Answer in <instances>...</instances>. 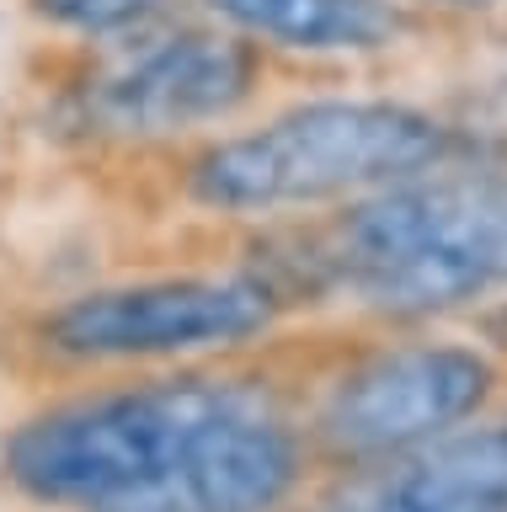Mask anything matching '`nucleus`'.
<instances>
[{
    "mask_svg": "<svg viewBox=\"0 0 507 512\" xmlns=\"http://www.w3.org/2000/svg\"><path fill=\"white\" fill-rule=\"evenodd\" d=\"M310 267L395 320L507 294V171L433 166L363 192L310 240Z\"/></svg>",
    "mask_w": 507,
    "mask_h": 512,
    "instance_id": "obj_1",
    "label": "nucleus"
},
{
    "mask_svg": "<svg viewBox=\"0 0 507 512\" xmlns=\"http://www.w3.org/2000/svg\"><path fill=\"white\" fill-rule=\"evenodd\" d=\"M267 400L262 379L182 374L134 379L38 411L0 443V470L27 502L59 512H113L150 491L225 416Z\"/></svg>",
    "mask_w": 507,
    "mask_h": 512,
    "instance_id": "obj_2",
    "label": "nucleus"
},
{
    "mask_svg": "<svg viewBox=\"0 0 507 512\" xmlns=\"http://www.w3.org/2000/svg\"><path fill=\"white\" fill-rule=\"evenodd\" d=\"M443 160L449 128L433 112L385 96H321L198 150L187 192L219 214H289L353 203Z\"/></svg>",
    "mask_w": 507,
    "mask_h": 512,
    "instance_id": "obj_3",
    "label": "nucleus"
},
{
    "mask_svg": "<svg viewBox=\"0 0 507 512\" xmlns=\"http://www.w3.org/2000/svg\"><path fill=\"white\" fill-rule=\"evenodd\" d=\"M283 310V283L262 267L166 272L86 288L43 315V347L75 363H187L262 336Z\"/></svg>",
    "mask_w": 507,
    "mask_h": 512,
    "instance_id": "obj_4",
    "label": "nucleus"
},
{
    "mask_svg": "<svg viewBox=\"0 0 507 512\" xmlns=\"http://www.w3.org/2000/svg\"><path fill=\"white\" fill-rule=\"evenodd\" d=\"M497 368L465 342H395L369 352L326 390L315 438L337 459L379 464L481 416Z\"/></svg>",
    "mask_w": 507,
    "mask_h": 512,
    "instance_id": "obj_5",
    "label": "nucleus"
},
{
    "mask_svg": "<svg viewBox=\"0 0 507 512\" xmlns=\"http://www.w3.org/2000/svg\"><path fill=\"white\" fill-rule=\"evenodd\" d=\"M257 80L262 54L235 27H177L123 48L91 80L86 107L107 134L171 139L225 123L235 107L251 102Z\"/></svg>",
    "mask_w": 507,
    "mask_h": 512,
    "instance_id": "obj_6",
    "label": "nucleus"
},
{
    "mask_svg": "<svg viewBox=\"0 0 507 512\" xmlns=\"http://www.w3.org/2000/svg\"><path fill=\"white\" fill-rule=\"evenodd\" d=\"M305 464L310 448L299 427L267 395L209 427L150 491L113 512H283L305 480Z\"/></svg>",
    "mask_w": 507,
    "mask_h": 512,
    "instance_id": "obj_7",
    "label": "nucleus"
},
{
    "mask_svg": "<svg viewBox=\"0 0 507 512\" xmlns=\"http://www.w3.org/2000/svg\"><path fill=\"white\" fill-rule=\"evenodd\" d=\"M337 512H507V416L459 422L379 464Z\"/></svg>",
    "mask_w": 507,
    "mask_h": 512,
    "instance_id": "obj_8",
    "label": "nucleus"
},
{
    "mask_svg": "<svg viewBox=\"0 0 507 512\" xmlns=\"http://www.w3.org/2000/svg\"><path fill=\"white\" fill-rule=\"evenodd\" d=\"M241 38L294 54H374L401 32L390 0H209Z\"/></svg>",
    "mask_w": 507,
    "mask_h": 512,
    "instance_id": "obj_9",
    "label": "nucleus"
},
{
    "mask_svg": "<svg viewBox=\"0 0 507 512\" xmlns=\"http://www.w3.org/2000/svg\"><path fill=\"white\" fill-rule=\"evenodd\" d=\"M33 6L49 16V22H59V27L118 38V32H129V27H145L155 0H33Z\"/></svg>",
    "mask_w": 507,
    "mask_h": 512,
    "instance_id": "obj_10",
    "label": "nucleus"
},
{
    "mask_svg": "<svg viewBox=\"0 0 507 512\" xmlns=\"http://www.w3.org/2000/svg\"><path fill=\"white\" fill-rule=\"evenodd\" d=\"M433 6H454V11H481V6H491V0H433Z\"/></svg>",
    "mask_w": 507,
    "mask_h": 512,
    "instance_id": "obj_11",
    "label": "nucleus"
}]
</instances>
